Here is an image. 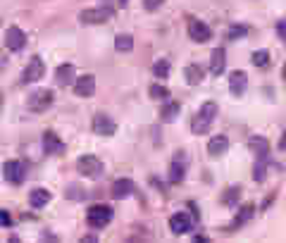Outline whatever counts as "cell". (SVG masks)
Here are the masks:
<instances>
[{
  "mask_svg": "<svg viewBox=\"0 0 286 243\" xmlns=\"http://www.w3.org/2000/svg\"><path fill=\"white\" fill-rule=\"evenodd\" d=\"M55 84H57V86H62V89L69 86V84H74V65H69V62H67V65L57 67V69H55Z\"/></svg>",
  "mask_w": 286,
  "mask_h": 243,
  "instance_id": "obj_20",
  "label": "cell"
},
{
  "mask_svg": "<svg viewBox=\"0 0 286 243\" xmlns=\"http://www.w3.org/2000/svg\"><path fill=\"white\" fill-rule=\"evenodd\" d=\"M2 172H5V179H7L10 184L19 186V184L24 181V177H26V165L19 162V160H10V162H5Z\"/></svg>",
  "mask_w": 286,
  "mask_h": 243,
  "instance_id": "obj_8",
  "label": "cell"
},
{
  "mask_svg": "<svg viewBox=\"0 0 286 243\" xmlns=\"http://www.w3.org/2000/svg\"><path fill=\"white\" fill-rule=\"evenodd\" d=\"M251 62H253L255 67H267L270 65V50H255L253 53V57H251Z\"/></svg>",
  "mask_w": 286,
  "mask_h": 243,
  "instance_id": "obj_30",
  "label": "cell"
},
{
  "mask_svg": "<svg viewBox=\"0 0 286 243\" xmlns=\"http://www.w3.org/2000/svg\"><path fill=\"white\" fill-rule=\"evenodd\" d=\"M0 108H2V93H0Z\"/></svg>",
  "mask_w": 286,
  "mask_h": 243,
  "instance_id": "obj_40",
  "label": "cell"
},
{
  "mask_svg": "<svg viewBox=\"0 0 286 243\" xmlns=\"http://www.w3.org/2000/svg\"><path fill=\"white\" fill-rule=\"evenodd\" d=\"M188 36L196 43H208L210 38H212V29L205 22H200V19H191L188 22Z\"/></svg>",
  "mask_w": 286,
  "mask_h": 243,
  "instance_id": "obj_9",
  "label": "cell"
},
{
  "mask_svg": "<svg viewBox=\"0 0 286 243\" xmlns=\"http://www.w3.org/2000/svg\"><path fill=\"white\" fill-rule=\"evenodd\" d=\"M81 241H84V243H96V241H98V236H96V234H88V236H84V239H81Z\"/></svg>",
  "mask_w": 286,
  "mask_h": 243,
  "instance_id": "obj_36",
  "label": "cell"
},
{
  "mask_svg": "<svg viewBox=\"0 0 286 243\" xmlns=\"http://www.w3.org/2000/svg\"><path fill=\"white\" fill-rule=\"evenodd\" d=\"M217 115H220V105H217L215 100H208V103H203V105H200V110L196 112V117L191 120V131L198 133V136L208 133Z\"/></svg>",
  "mask_w": 286,
  "mask_h": 243,
  "instance_id": "obj_1",
  "label": "cell"
},
{
  "mask_svg": "<svg viewBox=\"0 0 286 243\" xmlns=\"http://www.w3.org/2000/svg\"><path fill=\"white\" fill-rule=\"evenodd\" d=\"M115 50H117V53H132L134 50V36L132 33H117V38H115Z\"/></svg>",
  "mask_w": 286,
  "mask_h": 243,
  "instance_id": "obj_26",
  "label": "cell"
},
{
  "mask_svg": "<svg viewBox=\"0 0 286 243\" xmlns=\"http://www.w3.org/2000/svg\"><path fill=\"white\" fill-rule=\"evenodd\" d=\"M277 36H279V38H282V41H284L286 43V19H282V22H277Z\"/></svg>",
  "mask_w": 286,
  "mask_h": 243,
  "instance_id": "obj_33",
  "label": "cell"
},
{
  "mask_svg": "<svg viewBox=\"0 0 286 243\" xmlns=\"http://www.w3.org/2000/svg\"><path fill=\"white\" fill-rule=\"evenodd\" d=\"M169 72H172L169 60H155V65H153L155 79H167V77H169Z\"/></svg>",
  "mask_w": 286,
  "mask_h": 243,
  "instance_id": "obj_27",
  "label": "cell"
},
{
  "mask_svg": "<svg viewBox=\"0 0 286 243\" xmlns=\"http://www.w3.org/2000/svg\"><path fill=\"white\" fill-rule=\"evenodd\" d=\"M115 217V210H112L110 205H105V203H98V205H91L86 212V222L91 229H105L108 224L112 222Z\"/></svg>",
  "mask_w": 286,
  "mask_h": 243,
  "instance_id": "obj_2",
  "label": "cell"
},
{
  "mask_svg": "<svg viewBox=\"0 0 286 243\" xmlns=\"http://www.w3.org/2000/svg\"><path fill=\"white\" fill-rule=\"evenodd\" d=\"M162 2H165V0H143V10L155 12V10H160V7H162Z\"/></svg>",
  "mask_w": 286,
  "mask_h": 243,
  "instance_id": "obj_32",
  "label": "cell"
},
{
  "mask_svg": "<svg viewBox=\"0 0 286 243\" xmlns=\"http://www.w3.org/2000/svg\"><path fill=\"white\" fill-rule=\"evenodd\" d=\"M48 200H50V191H45V188H33L31 193H29V205L36 208V210L48 205Z\"/></svg>",
  "mask_w": 286,
  "mask_h": 243,
  "instance_id": "obj_23",
  "label": "cell"
},
{
  "mask_svg": "<svg viewBox=\"0 0 286 243\" xmlns=\"http://www.w3.org/2000/svg\"><path fill=\"white\" fill-rule=\"evenodd\" d=\"M246 33H248V26H243V24H234L229 31H227V38H229V41H236V38H243Z\"/></svg>",
  "mask_w": 286,
  "mask_h": 243,
  "instance_id": "obj_31",
  "label": "cell"
},
{
  "mask_svg": "<svg viewBox=\"0 0 286 243\" xmlns=\"http://www.w3.org/2000/svg\"><path fill=\"white\" fill-rule=\"evenodd\" d=\"M224 69H227V50L224 48H215L210 53V74L220 77V74H224Z\"/></svg>",
  "mask_w": 286,
  "mask_h": 243,
  "instance_id": "obj_15",
  "label": "cell"
},
{
  "mask_svg": "<svg viewBox=\"0 0 286 243\" xmlns=\"http://www.w3.org/2000/svg\"><path fill=\"white\" fill-rule=\"evenodd\" d=\"M0 227H12V217H10V212L0 210Z\"/></svg>",
  "mask_w": 286,
  "mask_h": 243,
  "instance_id": "obj_34",
  "label": "cell"
},
{
  "mask_svg": "<svg viewBox=\"0 0 286 243\" xmlns=\"http://www.w3.org/2000/svg\"><path fill=\"white\" fill-rule=\"evenodd\" d=\"M43 74H45L43 60H41L38 55H33L31 60H29V65H26V69H24L22 81H24V84H36L38 79H43Z\"/></svg>",
  "mask_w": 286,
  "mask_h": 243,
  "instance_id": "obj_7",
  "label": "cell"
},
{
  "mask_svg": "<svg viewBox=\"0 0 286 243\" xmlns=\"http://www.w3.org/2000/svg\"><path fill=\"white\" fill-rule=\"evenodd\" d=\"M179 112H181V105L176 103V100H165V105H162V110H160V120L162 122H174L179 117Z\"/></svg>",
  "mask_w": 286,
  "mask_h": 243,
  "instance_id": "obj_22",
  "label": "cell"
},
{
  "mask_svg": "<svg viewBox=\"0 0 286 243\" xmlns=\"http://www.w3.org/2000/svg\"><path fill=\"white\" fill-rule=\"evenodd\" d=\"M53 100H55V96H53V91H50V89H38V91H33L31 96H29V110L36 112V115H41V112H48V108L53 105Z\"/></svg>",
  "mask_w": 286,
  "mask_h": 243,
  "instance_id": "obj_4",
  "label": "cell"
},
{
  "mask_svg": "<svg viewBox=\"0 0 286 243\" xmlns=\"http://www.w3.org/2000/svg\"><path fill=\"white\" fill-rule=\"evenodd\" d=\"M253 215H255V205L253 203H246L241 210H239V215L234 217V224H231V227H243L246 222L253 220Z\"/></svg>",
  "mask_w": 286,
  "mask_h": 243,
  "instance_id": "obj_25",
  "label": "cell"
},
{
  "mask_svg": "<svg viewBox=\"0 0 286 243\" xmlns=\"http://www.w3.org/2000/svg\"><path fill=\"white\" fill-rule=\"evenodd\" d=\"M267 160H270V157H265V160L258 157V162H255V167H253V179L258 184H263L265 177H267V174H265V172H267Z\"/></svg>",
  "mask_w": 286,
  "mask_h": 243,
  "instance_id": "obj_29",
  "label": "cell"
},
{
  "mask_svg": "<svg viewBox=\"0 0 286 243\" xmlns=\"http://www.w3.org/2000/svg\"><path fill=\"white\" fill-rule=\"evenodd\" d=\"M112 7H88V10L79 12V22L81 24H105L112 19Z\"/></svg>",
  "mask_w": 286,
  "mask_h": 243,
  "instance_id": "obj_5",
  "label": "cell"
},
{
  "mask_svg": "<svg viewBox=\"0 0 286 243\" xmlns=\"http://www.w3.org/2000/svg\"><path fill=\"white\" fill-rule=\"evenodd\" d=\"M191 229H193V217L188 212H174L169 217V232L174 234V236H184Z\"/></svg>",
  "mask_w": 286,
  "mask_h": 243,
  "instance_id": "obj_6",
  "label": "cell"
},
{
  "mask_svg": "<svg viewBox=\"0 0 286 243\" xmlns=\"http://www.w3.org/2000/svg\"><path fill=\"white\" fill-rule=\"evenodd\" d=\"M148 93H150V98L153 100H169V89L167 86H162V84H153L150 89H148Z\"/></svg>",
  "mask_w": 286,
  "mask_h": 243,
  "instance_id": "obj_28",
  "label": "cell"
},
{
  "mask_svg": "<svg viewBox=\"0 0 286 243\" xmlns=\"http://www.w3.org/2000/svg\"><path fill=\"white\" fill-rule=\"evenodd\" d=\"M279 150H286V133L282 136V141H279Z\"/></svg>",
  "mask_w": 286,
  "mask_h": 243,
  "instance_id": "obj_37",
  "label": "cell"
},
{
  "mask_svg": "<svg viewBox=\"0 0 286 243\" xmlns=\"http://www.w3.org/2000/svg\"><path fill=\"white\" fill-rule=\"evenodd\" d=\"M93 131L98 133V136H115V131H117V124H115V120H112V117H108V115L98 112V115L93 117Z\"/></svg>",
  "mask_w": 286,
  "mask_h": 243,
  "instance_id": "obj_11",
  "label": "cell"
},
{
  "mask_svg": "<svg viewBox=\"0 0 286 243\" xmlns=\"http://www.w3.org/2000/svg\"><path fill=\"white\" fill-rule=\"evenodd\" d=\"M74 93L79 98H91L96 93V77L93 74H84V77L74 79Z\"/></svg>",
  "mask_w": 286,
  "mask_h": 243,
  "instance_id": "obj_13",
  "label": "cell"
},
{
  "mask_svg": "<svg viewBox=\"0 0 286 243\" xmlns=\"http://www.w3.org/2000/svg\"><path fill=\"white\" fill-rule=\"evenodd\" d=\"M110 196L115 200H124V198H132L134 196V181L132 179H117L110 188Z\"/></svg>",
  "mask_w": 286,
  "mask_h": 243,
  "instance_id": "obj_17",
  "label": "cell"
},
{
  "mask_svg": "<svg viewBox=\"0 0 286 243\" xmlns=\"http://www.w3.org/2000/svg\"><path fill=\"white\" fill-rule=\"evenodd\" d=\"M43 150L48 155H62L67 150V145H65V141H62L57 133L45 131L43 133Z\"/></svg>",
  "mask_w": 286,
  "mask_h": 243,
  "instance_id": "obj_16",
  "label": "cell"
},
{
  "mask_svg": "<svg viewBox=\"0 0 286 243\" xmlns=\"http://www.w3.org/2000/svg\"><path fill=\"white\" fill-rule=\"evenodd\" d=\"M77 169L79 174H84L88 179H98L103 172H105V165L98 155H81L77 160Z\"/></svg>",
  "mask_w": 286,
  "mask_h": 243,
  "instance_id": "obj_3",
  "label": "cell"
},
{
  "mask_svg": "<svg viewBox=\"0 0 286 243\" xmlns=\"http://www.w3.org/2000/svg\"><path fill=\"white\" fill-rule=\"evenodd\" d=\"M5 45H7V50H22L24 45H26V33L19 29V26H10L7 31H5Z\"/></svg>",
  "mask_w": 286,
  "mask_h": 243,
  "instance_id": "obj_14",
  "label": "cell"
},
{
  "mask_svg": "<svg viewBox=\"0 0 286 243\" xmlns=\"http://www.w3.org/2000/svg\"><path fill=\"white\" fill-rule=\"evenodd\" d=\"M167 179H169V184H181L186 179V157H184V153H176V157L169 165V177Z\"/></svg>",
  "mask_w": 286,
  "mask_h": 243,
  "instance_id": "obj_10",
  "label": "cell"
},
{
  "mask_svg": "<svg viewBox=\"0 0 286 243\" xmlns=\"http://www.w3.org/2000/svg\"><path fill=\"white\" fill-rule=\"evenodd\" d=\"M275 198H277V193H270V196H267V198H265V203L263 205H260V210H267V208H270V205H272V203H275Z\"/></svg>",
  "mask_w": 286,
  "mask_h": 243,
  "instance_id": "obj_35",
  "label": "cell"
},
{
  "mask_svg": "<svg viewBox=\"0 0 286 243\" xmlns=\"http://www.w3.org/2000/svg\"><path fill=\"white\" fill-rule=\"evenodd\" d=\"M248 148H251V153L255 157H270V141L265 138V136H251L248 138Z\"/></svg>",
  "mask_w": 286,
  "mask_h": 243,
  "instance_id": "obj_19",
  "label": "cell"
},
{
  "mask_svg": "<svg viewBox=\"0 0 286 243\" xmlns=\"http://www.w3.org/2000/svg\"><path fill=\"white\" fill-rule=\"evenodd\" d=\"M184 79H186L188 86H198V84H203V79H205V69L200 65H186V69H184Z\"/></svg>",
  "mask_w": 286,
  "mask_h": 243,
  "instance_id": "obj_21",
  "label": "cell"
},
{
  "mask_svg": "<svg viewBox=\"0 0 286 243\" xmlns=\"http://www.w3.org/2000/svg\"><path fill=\"white\" fill-rule=\"evenodd\" d=\"M282 77H284V81H286V62H284V69H282Z\"/></svg>",
  "mask_w": 286,
  "mask_h": 243,
  "instance_id": "obj_39",
  "label": "cell"
},
{
  "mask_svg": "<svg viewBox=\"0 0 286 243\" xmlns=\"http://www.w3.org/2000/svg\"><path fill=\"white\" fill-rule=\"evenodd\" d=\"M227 150H229V138L224 133H217V136L210 138V143H208L210 157H222V155H227Z\"/></svg>",
  "mask_w": 286,
  "mask_h": 243,
  "instance_id": "obj_18",
  "label": "cell"
},
{
  "mask_svg": "<svg viewBox=\"0 0 286 243\" xmlns=\"http://www.w3.org/2000/svg\"><path fill=\"white\" fill-rule=\"evenodd\" d=\"M117 2H120V7H124V5H127L129 0H117Z\"/></svg>",
  "mask_w": 286,
  "mask_h": 243,
  "instance_id": "obj_38",
  "label": "cell"
},
{
  "mask_svg": "<svg viewBox=\"0 0 286 243\" xmlns=\"http://www.w3.org/2000/svg\"><path fill=\"white\" fill-rule=\"evenodd\" d=\"M239 198H241V186H229L222 193L220 203L224 208H236V205H239Z\"/></svg>",
  "mask_w": 286,
  "mask_h": 243,
  "instance_id": "obj_24",
  "label": "cell"
},
{
  "mask_svg": "<svg viewBox=\"0 0 286 243\" xmlns=\"http://www.w3.org/2000/svg\"><path fill=\"white\" fill-rule=\"evenodd\" d=\"M246 89H248V74H246L243 69L231 72V74H229V91H231V96L241 98L243 93H246Z\"/></svg>",
  "mask_w": 286,
  "mask_h": 243,
  "instance_id": "obj_12",
  "label": "cell"
}]
</instances>
